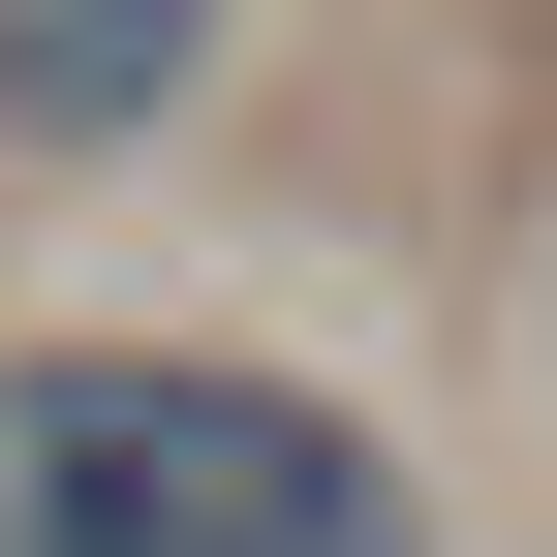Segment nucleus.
I'll list each match as a JSON object with an SVG mask.
<instances>
[{
	"instance_id": "2",
	"label": "nucleus",
	"mask_w": 557,
	"mask_h": 557,
	"mask_svg": "<svg viewBox=\"0 0 557 557\" xmlns=\"http://www.w3.org/2000/svg\"><path fill=\"white\" fill-rule=\"evenodd\" d=\"M218 94V0H0V156H124Z\"/></svg>"
},
{
	"instance_id": "1",
	"label": "nucleus",
	"mask_w": 557,
	"mask_h": 557,
	"mask_svg": "<svg viewBox=\"0 0 557 557\" xmlns=\"http://www.w3.org/2000/svg\"><path fill=\"white\" fill-rule=\"evenodd\" d=\"M0 557H434V496H403L310 372L32 341V372H0Z\"/></svg>"
}]
</instances>
